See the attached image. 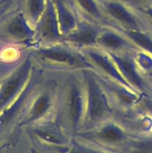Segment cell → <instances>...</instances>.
<instances>
[{"instance_id":"5bb4252c","label":"cell","mask_w":152,"mask_h":153,"mask_svg":"<svg viewBox=\"0 0 152 153\" xmlns=\"http://www.w3.org/2000/svg\"><path fill=\"white\" fill-rule=\"evenodd\" d=\"M7 35L17 43L30 46L34 44L35 30L22 12L13 15L6 25Z\"/></svg>"},{"instance_id":"30bf717a","label":"cell","mask_w":152,"mask_h":153,"mask_svg":"<svg viewBox=\"0 0 152 153\" xmlns=\"http://www.w3.org/2000/svg\"><path fill=\"white\" fill-rule=\"evenodd\" d=\"M34 44L45 45L61 41L62 38L53 0L46 1V7L34 27Z\"/></svg>"},{"instance_id":"8992f818","label":"cell","mask_w":152,"mask_h":153,"mask_svg":"<svg viewBox=\"0 0 152 153\" xmlns=\"http://www.w3.org/2000/svg\"><path fill=\"white\" fill-rule=\"evenodd\" d=\"M107 19L106 25L132 30L149 31L147 21L129 1L98 0Z\"/></svg>"},{"instance_id":"3957f363","label":"cell","mask_w":152,"mask_h":153,"mask_svg":"<svg viewBox=\"0 0 152 153\" xmlns=\"http://www.w3.org/2000/svg\"><path fill=\"white\" fill-rule=\"evenodd\" d=\"M86 97V111L81 131L89 130L116 117V112L96 73L91 69L80 70Z\"/></svg>"},{"instance_id":"8fae6325","label":"cell","mask_w":152,"mask_h":153,"mask_svg":"<svg viewBox=\"0 0 152 153\" xmlns=\"http://www.w3.org/2000/svg\"><path fill=\"white\" fill-rule=\"evenodd\" d=\"M80 50L91 63L94 71L135 91L122 77L108 52L98 46H91Z\"/></svg>"},{"instance_id":"d6986e66","label":"cell","mask_w":152,"mask_h":153,"mask_svg":"<svg viewBox=\"0 0 152 153\" xmlns=\"http://www.w3.org/2000/svg\"><path fill=\"white\" fill-rule=\"evenodd\" d=\"M66 153H114L83 141L75 137H72L69 147Z\"/></svg>"},{"instance_id":"7402d4cb","label":"cell","mask_w":152,"mask_h":153,"mask_svg":"<svg viewBox=\"0 0 152 153\" xmlns=\"http://www.w3.org/2000/svg\"><path fill=\"white\" fill-rule=\"evenodd\" d=\"M33 153H38V152H34Z\"/></svg>"},{"instance_id":"ffe728a7","label":"cell","mask_w":152,"mask_h":153,"mask_svg":"<svg viewBox=\"0 0 152 153\" xmlns=\"http://www.w3.org/2000/svg\"><path fill=\"white\" fill-rule=\"evenodd\" d=\"M148 23L152 24V4H133Z\"/></svg>"},{"instance_id":"7a4b0ae2","label":"cell","mask_w":152,"mask_h":153,"mask_svg":"<svg viewBox=\"0 0 152 153\" xmlns=\"http://www.w3.org/2000/svg\"><path fill=\"white\" fill-rule=\"evenodd\" d=\"M30 50L36 64L45 68L67 72H80L94 68L84 54L63 42L35 45Z\"/></svg>"},{"instance_id":"52a82bcc","label":"cell","mask_w":152,"mask_h":153,"mask_svg":"<svg viewBox=\"0 0 152 153\" xmlns=\"http://www.w3.org/2000/svg\"><path fill=\"white\" fill-rule=\"evenodd\" d=\"M28 128L31 136L40 144L60 153H66L68 150L72 137L64 130L55 117Z\"/></svg>"},{"instance_id":"9c48e42d","label":"cell","mask_w":152,"mask_h":153,"mask_svg":"<svg viewBox=\"0 0 152 153\" xmlns=\"http://www.w3.org/2000/svg\"><path fill=\"white\" fill-rule=\"evenodd\" d=\"M107 52L128 85L139 94H145L149 90V87L136 62L135 53L137 52Z\"/></svg>"},{"instance_id":"9a60e30c","label":"cell","mask_w":152,"mask_h":153,"mask_svg":"<svg viewBox=\"0 0 152 153\" xmlns=\"http://www.w3.org/2000/svg\"><path fill=\"white\" fill-rule=\"evenodd\" d=\"M62 37L77 26L80 16L73 4L69 0H53Z\"/></svg>"},{"instance_id":"e0dca14e","label":"cell","mask_w":152,"mask_h":153,"mask_svg":"<svg viewBox=\"0 0 152 153\" xmlns=\"http://www.w3.org/2000/svg\"><path fill=\"white\" fill-rule=\"evenodd\" d=\"M112 27L116 28L124 35L126 36L139 50L152 56V34L149 32V31L125 29L115 26Z\"/></svg>"},{"instance_id":"4fadbf2b","label":"cell","mask_w":152,"mask_h":153,"mask_svg":"<svg viewBox=\"0 0 152 153\" xmlns=\"http://www.w3.org/2000/svg\"><path fill=\"white\" fill-rule=\"evenodd\" d=\"M96 46L110 52L139 51L126 36L108 25L103 26L97 39Z\"/></svg>"},{"instance_id":"7c38bea8","label":"cell","mask_w":152,"mask_h":153,"mask_svg":"<svg viewBox=\"0 0 152 153\" xmlns=\"http://www.w3.org/2000/svg\"><path fill=\"white\" fill-rule=\"evenodd\" d=\"M80 16V15H79ZM104 25L80 16L76 28L61 38V41L78 49L96 46L97 39Z\"/></svg>"},{"instance_id":"6da1fadb","label":"cell","mask_w":152,"mask_h":153,"mask_svg":"<svg viewBox=\"0 0 152 153\" xmlns=\"http://www.w3.org/2000/svg\"><path fill=\"white\" fill-rule=\"evenodd\" d=\"M58 86L55 118L71 137L83 127L86 97L80 72H67Z\"/></svg>"},{"instance_id":"5b68a950","label":"cell","mask_w":152,"mask_h":153,"mask_svg":"<svg viewBox=\"0 0 152 153\" xmlns=\"http://www.w3.org/2000/svg\"><path fill=\"white\" fill-rule=\"evenodd\" d=\"M130 131L116 117L74 135L83 141L114 153H120L131 137Z\"/></svg>"},{"instance_id":"277c9868","label":"cell","mask_w":152,"mask_h":153,"mask_svg":"<svg viewBox=\"0 0 152 153\" xmlns=\"http://www.w3.org/2000/svg\"><path fill=\"white\" fill-rule=\"evenodd\" d=\"M43 82L34 90L20 114L19 126L30 127L55 116L59 83L55 81Z\"/></svg>"},{"instance_id":"44dd1931","label":"cell","mask_w":152,"mask_h":153,"mask_svg":"<svg viewBox=\"0 0 152 153\" xmlns=\"http://www.w3.org/2000/svg\"><path fill=\"white\" fill-rule=\"evenodd\" d=\"M128 1L133 4H152V0H128Z\"/></svg>"},{"instance_id":"ba28073f","label":"cell","mask_w":152,"mask_h":153,"mask_svg":"<svg viewBox=\"0 0 152 153\" xmlns=\"http://www.w3.org/2000/svg\"><path fill=\"white\" fill-rule=\"evenodd\" d=\"M34 64L35 61L29 52L19 67L4 82L0 89V111L10 104L23 91L29 80Z\"/></svg>"},{"instance_id":"2e32d148","label":"cell","mask_w":152,"mask_h":153,"mask_svg":"<svg viewBox=\"0 0 152 153\" xmlns=\"http://www.w3.org/2000/svg\"><path fill=\"white\" fill-rule=\"evenodd\" d=\"M72 2L80 16L106 25V16L98 0H72Z\"/></svg>"},{"instance_id":"ac0fdd59","label":"cell","mask_w":152,"mask_h":153,"mask_svg":"<svg viewBox=\"0 0 152 153\" xmlns=\"http://www.w3.org/2000/svg\"><path fill=\"white\" fill-rule=\"evenodd\" d=\"M46 1L47 0H25L24 10L22 12L34 28L46 9Z\"/></svg>"}]
</instances>
